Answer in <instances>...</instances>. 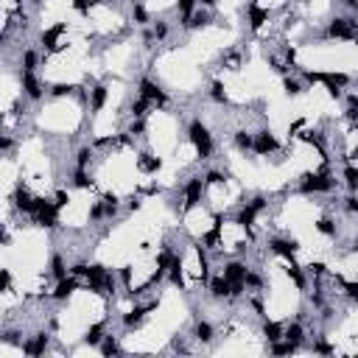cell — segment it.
<instances>
[{
	"mask_svg": "<svg viewBox=\"0 0 358 358\" xmlns=\"http://www.w3.org/2000/svg\"><path fill=\"white\" fill-rule=\"evenodd\" d=\"M22 65H25V70H34V65H36V54L28 51V54L22 56Z\"/></svg>",
	"mask_w": 358,
	"mask_h": 358,
	"instance_id": "43",
	"label": "cell"
},
{
	"mask_svg": "<svg viewBox=\"0 0 358 358\" xmlns=\"http://www.w3.org/2000/svg\"><path fill=\"white\" fill-rule=\"evenodd\" d=\"M34 3H42V0H34Z\"/></svg>",
	"mask_w": 358,
	"mask_h": 358,
	"instance_id": "59",
	"label": "cell"
},
{
	"mask_svg": "<svg viewBox=\"0 0 358 358\" xmlns=\"http://www.w3.org/2000/svg\"><path fill=\"white\" fill-rule=\"evenodd\" d=\"M213 98L218 101V104H227V101H230V98H227V92H224L221 81H213Z\"/></svg>",
	"mask_w": 358,
	"mask_h": 358,
	"instance_id": "32",
	"label": "cell"
},
{
	"mask_svg": "<svg viewBox=\"0 0 358 358\" xmlns=\"http://www.w3.org/2000/svg\"><path fill=\"white\" fill-rule=\"evenodd\" d=\"M246 266L244 263H227L224 266V277L230 280V286H233V297H238L241 291H244V283H246Z\"/></svg>",
	"mask_w": 358,
	"mask_h": 358,
	"instance_id": "3",
	"label": "cell"
},
{
	"mask_svg": "<svg viewBox=\"0 0 358 358\" xmlns=\"http://www.w3.org/2000/svg\"><path fill=\"white\" fill-rule=\"evenodd\" d=\"M201 6H215V0H199Z\"/></svg>",
	"mask_w": 358,
	"mask_h": 358,
	"instance_id": "56",
	"label": "cell"
},
{
	"mask_svg": "<svg viewBox=\"0 0 358 358\" xmlns=\"http://www.w3.org/2000/svg\"><path fill=\"white\" fill-rule=\"evenodd\" d=\"M101 353H104V356H118V353H121V347H118V341H115L112 336H107V339L101 341Z\"/></svg>",
	"mask_w": 358,
	"mask_h": 358,
	"instance_id": "26",
	"label": "cell"
},
{
	"mask_svg": "<svg viewBox=\"0 0 358 358\" xmlns=\"http://www.w3.org/2000/svg\"><path fill=\"white\" fill-rule=\"evenodd\" d=\"M196 339H199V341H210V339H213V327L207 322H199V324H196Z\"/></svg>",
	"mask_w": 358,
	"mask_h": 358,
	"instance_id": "28",
	"label": "cell"
},
{
	"mask_svg": "<svg viewBox=\"0 0 358 358\" xmlns=\"http://www.w3.org/2000/svg\"><path fill=\"white\" fill-rule=\"evenodd\" d=\"M330 177L327 174H311V177H305V182H302V190H330Z\"/></svg>",
	"mask_w": 358,
	"mask_h": 358,
	"instance_id": "11",
	"label": "cell"
},
{
	"mask_svg": "<svg viewBox=\"0 0 358 358\" xmlns=\"http://www.w3.org/2000/svg\"><path fill=\"white\" fill-rule=\"evenodd\" d=\"M204 22H207L204 14H190L188 20H185V25H188V28H199V25H204Z\"/></svg>",
	"mask_w": 358,
	"mask_h": 358,
	"instance_id": "36",
	"label": "cell"
},
{
	"mask_svg": "<svg viewBox=\"0 0 358 358\" xmlns=\"http://www.w3.org/2000/svg\"><path fill=\"white\" fill-rule=\"evenodd\" d=\"M140 95H143V98H148L151 104H160V107H162V104L168 101L165 92L157 87L154 81H148V78H145V81H140Z\"/></svg>",
	"mask_w": 358,
	"mask_h": 358,
	"instance_id": "7",
	"label": "cell"
},
{
	"mask_svg": "<svg viewBox=\"0 0 358 358\" xmlns=\"http://www.w3.org/2000/svg\"><path fill=\"white\" fill-rule=\"evenodd\" d=\"M313 350H316V353H324V356H327V353H333V347H330V344H324V341H319V344L313 347Z\"/></svg>",
	"mask_w": 358,
	"mask_h": 358,
	"instance_id": "51",
	"label": "cell"
},
{
	"mask_svg": "<svg viewBox=\"0 0 358 358\" xmlns=\"http://www.w3.org/2000/svg\"><path fill=\"white\" fill-rule=\"evenodd\" d=\"M268 246H271V252H277V255H283V257H294V252L300 249L297 241H280V238H274Z\"/></svg>",
	"mask_w": 358,
	"mask_h": 358,
	"instance_id": "17",
	"label": "cell"
},
{
	"mask_svg": "<svg viewBox=\"0 0 358 358\" xmlns=\"http://www.w3.org/2000/svg\"><path fill=\"white\" fill-rule=\"evenodd\" d=\"M327 34H330V36H339V39H353V36H356V25H353V20L336 17V20L327 25Z\"/></svg>",
	"mask_w": 358,
	"mask_h": 358,
	"instance_id": "6",
	"label": "cell"
},
{
	"mask_svg": "<svg viewBox=\"0 0 358 358\" xmlns=\"http://www.w3.org/2000/svg\"><path fill=\"white\" fill-rule=\"evenodd\" d=\"M14 207L22 210V213H34V210H36V199L28 196L25 185H17V190H14Z\"/></svg>",
	"mask_w": 358,
	"mask_h": 358,
	"instance_id": "9",
	"label": "cell"
},
{
	"mask_svg": "<svg viewBox=\"0 0 358 358\" xmlns=\"http://www.w3.org/2000/svg\"><path fill=\"white\" fill-rule=\"evenodd\" d=\"M104 324H92V327H90L87 330V336H84V341H87L90 347H95V344H101V339H104Z\"/></svg>",
	"mask_w": 358,
	"mask_h": 358,
	"instance_id": "23",
	"label": "cell"
},
{
	"mask_svg": "<svg viewBox=\"0 0 358 358\" xmlns=\"http://www.w3.org/2000/svg\"><path fill=\"white\" fill-rule=\"evenodd\" d=\"M347 210H350V213H358V199H347Z\"/></svg>",
	"mask_w": 358,
	"mask_h": 358,
	"instance_id": "52",
	"label": "cell"
},
{
	"mask_svg": "<svg viewBox=\"0 0 358 358\" xmlns=\"http://www.w3.org/2000/svg\"><path fill=\"white\" fill-rule=\"evenodd\" d=\"M9 286H11V271H9V268H3V280H0V288L9 291Z\"/></svg>",
	"mask_w": 358,
	"mask_h": 358,
	"instance_id": "48",
	"label": "cell"
},
{
	"mask_svg": "<svg viewBox=\"0 0 358 358\" xmlns=\"http://www.w3.org/2000/svg\"><path fill=\"white\" fill-rule=\"evenodd\" d=\"M51 274H54L56 280L65 277V263H62V257H54V260H51Z\"/></svg>",
	"mask_w": 358,
	"mask_h": 358,
	"instance_id": "31",
	"label": "cell"
},
{
	"mask_svg": "<svg viewBox=\"0 0 358 358\" xmlns=\"http://www.w3.org/2000/svg\"><path fill=\"white\" fill-rule=\"evenodd\" d=\"M20 81H22V90H25L28 98H39L42 95V84H39V78L34 76V70H25L20 76Z\"/></svg>",
	"mask_w": 358,
	"mask_h": 358,
	"instance_id": "10",
	"label": "cell"
},
{
	"mask_svg": "<svg viewBox=\"0 0 358 358\" xmlns=\"http://www.w3.org/2000/svg\"><path fill=\"white\" fill-rule=\"evenodd\" d=\"M73 6H76V11L87 14V11H90V6H92V0H73Z\"/></svg>",
	"mask_w": 358,
	"mask_h": 358,
	"instance_id": "44",
	"label": "cell"
},
{
	"mask_svg": "<svg viewBox=\"0 0 358 358\" xmlns=\"http://www.w3.org/2000/svg\"><path fill=\"white\" fill-rule=\"evenodd\" d=\"M347 3H350V6H353V9L358 11V0H347Z\"/></svg>",
	"mask_w": 358,
	"mask_h": 358,
	"instance_id": "57",
	"label": "cell"
},
{
	"mask_svg": "<svg viewBox=\"0 0 358 358\" xmlns=\"http://www.w3.org/2000/svg\"><path fill=\"white\" fill-rule=\"evenodd\" d=\"M283 336H286L288 341H300V339H302V327H300V324H291V327H286V333H283Z\"/></svg>",
	"mask_w": 358,
	"mask_h": 358,
	"instance_id": "35",
	"label": "cell"
},
{
	"mask_svg": "<svg viewBox=\"0 0 358 358\" xmlns=\"http://www.w3.org/2000/svg\"><path fill=\"white\" fill-rule=\"evenodd\" d=\"M263 207H266V199H260V196H257V199H252V204H249V207H244V210L238 213V224L244 227L246 233H249V227L255 224V215L263 210Z\"/></svg>",
	"mask_w": 358,
	"mask_h": 358,
	"instance_id": "5",
	"label": "cell"
},
{
	"mask_svg": "<svg viewBox=\"0 0 358 358\" xmlns=\"http://www.w3.org/2000/svg\"><path fill=\"white\" fill-rule=\"evenodd\" d=\"M221 182H224V177L218 171H210V174H207V185H221Z\"/></svg>",
	"mask_w": 358,
	"mask_h": 358,
	"instance_id": "47",
	"label": "cell"
},
{
	"mask_svg": "<svg viewBox=\"0 0 358 358\" xmlns=\"http://www.w3.org/2000/svg\"><path fill=\"white\" fill-rule=\"evenodd\" d=\"M266 20H268V11L260 9L257 3H249V25H252V31H260Z\"/></svg>",
	"mask_w": 358,
	"mask_h": 358,
	"instance_id": "15",
	"label": "cell"
},
{
	"mask_svg": "<svg viewBox=\"0 0 358 358\" xmlns=\"http://www.w3.org/2000/svg\"><path fill=\"white\" fill-rule=\"evenodd\" d=\"M143 313H145V308H134V311H129L126 316H123L126 327H140V324H143Z\"/></svg>",
	"mask_w": 358,
	"mask_h": 358,
	"instance_id": "21",
	"label": "cell"
},
{
	"mask_svg": "<svg viewBox=\"0 0 358 358\" xmlns=\"http://www.w3.org/2000/svg\"><path fill=\"white\" fill-rule=\"evenodd\" d=\"M107 104V87H95L92 90V109H101Z\"/></svg>",
	"mask_w": 358,
	"mask_h": 358,
	"instance_id": "27",
	"label": "cell"
},
{
	"mask_svg": "<svg viewBox=\"0 0 358 358\" xmlns=\"http://www.w3.org/2000/svg\"><path fill=\"white\" fill-rule=\"evenodd\" d=\"M134 20L140 22V25H143V22L148 20V14H145V9H143V6H134Z\"/></svg>",
	"mask_w": 358,
	"mask_h": 358,
	"instance_id": "46",
	"label": "cell"
},
{
	"mask_svg": "<svg viewBox=\"0 0 358 358\" xmlns=\"http://www.w3.org/2000/svg\"><path fill=\"white\" fill-rule=\"evenodd\" d=\"M154 34H157V36H160V39H162V36H165V34H168V28H165V25H157V28H154Z\"/></svg>",
	"mask_w": 358,
	"mask_h": 358,
	"instance_id": "54",
	"label": "cell"
},
{
	"mask_svg": "<svg viewBox=\"0 0 358 358\" xmlns=\"http://www.w3.org/2000/svg\"><path fill=\"white\" fill-rule=\"evenodd\" d=\"M271 353L274 356H288V353H297V341H274V347H271Z\"/></svg>",
	"mask_w": 358,
	"mask_h": 358,
	"instance_id": "25",
	"label": "cell"
},
{
	"mask_svg": "<svg viewBox=\"0 0 358 358\" xmlns=\"http://www.w3.org/2000/svg\"><path fill=\"white\" fill-rule=\"evenodd\" d=\"M45 347H48V333H39V336H34V339H28V341L22 344V353H25V356H42Z\"/></svg>",
	"mask_w": 358,
	"mask_h": 358,
	"instance_id": "13",
	"label": "cell"
},
{
	"mask_svg": "<svg viewBox=\"0 0 358 358\" xmlns=\"http://www.w3.org/2000/svg\"><path fill=\"white\" fill-rule=\"evenodd\" d=\"M283 87H286V95H300V92H302L300 81H294V78H286V81H283Z\"/></svg>",
	"mask_w": 358,
	"mask_h": 358,
	"instance_id": "34",
	"label": "cell"
},
{
	"mask_svg": "<svg viewBox=\"0 0 358 358\" xmlns=\"http://www.w3.org/2000/svg\"><path fill=\"white\" fill-rule=\"evenodd\" d=\"M76 185H78V188H92V182L87 179L84 171H76Z\"/></svg>",
	"mask_w": 358,
	"mask_h": 358,
	"instance_id": "39",
	"label": "cell"
},
{
	"mask_svg": "<svg viewBox=\"0 0 358 358\" xmlns=\"http://www.w3.org/2000/svg\"><path fill=\"white\" fill-rule=\"evenodd\" d=\"M67 31V25L65 22H59V25H54V28H48V31L42 34V45L45 48H51V51H59L62 45H59V36Z\"/></svg>",
	"mask_w": 358,
	"mask_h": 358,
	"instance_id": "12",
	"label": "cell"
},
{
	"mask_svg": "<svg viewBox=\"0 0 358 358\" xmlns=\"http://www.w3.org/2000/svg\"><path fill=\"white\" fill-rule=\"evenodd\" d=\"M160 165H162V160H160V157H151V154H143L140 160H137V168H140V171H145V174H154V171H160Z\"/></svg>",
	"mask_w": 358,
	"mask_h": 358,
	"instance_id": "19",
	"label": "cell"
},
{
	"mask_svg": "<svg viewBox=\"0 0 358 358\" xmlns=\"http://www.w3.org/2000/svg\"><path fill=\"white\" fill-rule=\"evenodd\" d=\"M311 274H324V263H319V260H316V263H311Z\"/></svg>",
	"mask_w": 358,
	"mask_h": 358,
	"instance_id": "50",
	"label": "cell"
},
{
	"mask_svg": "<svg viewBox=\"0 0 358 358\" xmlns=\"http://www.w3.org/2000/svg\"><path fill=\"white\" fill-rule=\"evenodd\" d=\"M87 286L92 291H98V294H104V288H112L115 286V277H112L109 271L104 266H98V263H92V266H87Z\"/></svg>",
	"mask_w": 358,
	"mask_h": 358,
	"instance_id": "1",
	"label": "cell"
},
{
	"mask_svg": "<svg viewBox=\"0 0 358 358\" xmlns=\"http://www.w3.org/2000/svg\"><path fill=\"white\" fill-rule=\"evenodd\" d=\"M121 277L126 280V283H129V280H132V266H123V271H121Z\"/></svg>",
	"mask_w": 358,
	"mask_h": 358,
	"instance_id": "53",
	"label": "cell"
},
{
	"mask_svg": "<svg viewBox=\"0 0 358 358\" xmlns=\"http://www.w3.org/2000/svg\"><path fill=\"white\" fill-rule=\"evenodd\" d=\"M235 143H238V148H255V137L246 132H238L235 134Z\"/></svg>",
	"mask_w": 358,
	"mask_h": 358,
	"instance_id": "29",
	"label": "cell"
},
{
	"mask_svg": "<svg viewBox=\"0 0 358 358\" xmlns=\"http://www.w3.org/2000/svg\"><path fill=\"white\" fill-rule=\"evenodd\" d=\"M316 230H319L322 235H336V227H333L330 218H319V221H316Z\"/></svg>",
	"mask_w": 358,
	"mask_h": 358,
	"instance_id": "30",
	"label": "cell"
},
{
	"mask_svg": "<svg viewBox=\"0 0 358 358\" xmlns=\"http://www.w3.org/2000/svg\"><path fill=\"white\" fill-rule=\"evenodd\" d=\"M218 235H221V218H215L213 230L204 235V246H215V244H218Z\"/></svg>",
	"mask_w": 358,
	"mask_h": 358,
	"instance_id": "24",
	"label": "cell"
},
{
	"mask_svg": "<svg viewBox=\"0 0 358 358\" xmlns=\"http://www.w3.org/2000/svg\"><path fill=\"white\" fill-rule=\"evenodd\" d=\"M56 201H48V199H36V210L31 213L36 224H42V227H56Z\"/></svg>",
	"mask_w": 358,
	"mask_h": 358,
	"instance_id": "4",
	"label": "cell"
},
{
	"mask_svg": "<svg viewBox=\"0 0 358 358\" xmlns=\"http://www.w3.org/2000/svg\"><path fill=\"white\" fill-rule=\"evenodd\" d=\"M344 288H347V294H350L353 300H358V283H344Z\"/></svg>",
	"mask_w": 358,
	"mask_h": 358,
	"instance_id": "49",
	"label": "cell"
},
{
	"mask_svg": "<svg viewBox=\"0 0 358 358\" xmlns=\"http://www.w3.org/2000/svg\"><path fill=\"white\" fill-rule=\"evenodd\" d=\"M263 336H266L268 341H280L283 339V327L277 322H266L263 324Z\"/></svg>",
	"mask_w": 358,
	"mask_h": 358,
	"instance_id": "22",
	"label": "cell"
},
{
	"mask_svg": "<svg viewBox=\"0 0 358 358\" xmlns=\"http://www.w3.org/2000/svg\"><path fill=\"white\" fill-rule=\"evenodd\" d=\"M188 134H190V143L196 145V151H199V157H210V151H213L210 132H207V129H204V126H201L199 121H193V123H190Z\"/></svg>",
	"mask_w": 358,
	"mask_h": 358,
	"instance_id": "2",
	"label": "cell"
},
{
	"mask_svg": "<svg viewBox=\"0 0 358 358\" xmlns=\"http://www.w3.org/2000/svg\"><path fill=\"white\" fill-rule=\"evenodd\" d=\"M193 3H196V0H179V11H182V17H185V20H188L190 11H193Z\"/></svg>",
	"mask_w": 358,
	"mask_h": 358,
	"instance_id": "38",
	"label": "cell"
},
{
	"mask_svg": "<svg viewBox=\"0 0 358 358\" xmlns=\"http://www.w3.org/2000/svg\"><path fill=\"white\" fill-rule=\"evenodd\" d=\"M54 201H56V207H65L67 201H70V196H67L65 190H56V196H54Z\"/></svg>",
	"mask_w": 358,
	"mask_h": 358,
	"instance_id": "41",
	"label": "cell"
},
{
	"mask_svg": "<svg viewBox=\"0 0 358 358\" xmlns=\"http://www.w3.org/2000/svg\"><path fill=\"white\" fill-rule=\"evenodd\" d=\"M143 129H145V126H143V121H137V123H132V132H137V134H140V132H143Z\"/></svg>",
	"mask_w": 358,
	"mask_h": 358,
	"instance_id": "55",
	"label": "cell"
},
{
	"mask_svg": "<svg viewBox=\"0 0 358 358\" xmlns=\"http://www.w3.org/2000/svg\"><path fill=\"white\" fill-rule=\"evenodd\" d=\"M70 90H73V84H54V90H51V92H54V95H67Z\"/></svg>",
	"mask_w": 358,
	"mask_h": 358,
	"instance_id": "45",
	"label": "cell"
},
{
	"mask_svg": "<svg viewBox=\"0 0 358 358\" xmlns=\"http://www.w3.org/2000/svg\"><path fill=\"white\" fill-rule=\"evenodd\" d=\"M76 288H78L76 274H73V277H62V280H59V286H56V291H54V297H56V300H67Z\"/></svg>",
	"mask_w": 358,
	"mask_h": 358,
	"instance_id": "16",
	"label": "cell"
},
{
	"mask_svg": "<svg viewBox=\"0 0 358 358\" xmlns=\"http://www.w3.org/2000/svg\"><path fill=\"white\" fill-rule=\"evenodd\" d=\"M90 157H92V151H90V148H81V151H78V168H84L90 162Z\"/></svg>",
	"mask_w": 358,
	"mask_h": 358,
	"instance_id": "42",
	"label": "cell"
},
{
	"mask_svg": "<svg viewBox=\"0 0 358 358\" xmlns=\"http://www.w3.org/2000/svg\"><path fill=\"white\" fill-rule=\"evenodd\" d=\"M353 157H356V160H358V148H356V151H353Z\"/></svg>",
	"mask_w": 358,
	"mask_h": 358,
	"instance_id": "58",
	"label": "cell"
},
{
	"mask_svg": "<svg viewBox=\"0 0 358 358\" xmlns=\"http://www.w3.org/2000/svg\"><path fill=\"white\" fill-rule=\"evenodd\" d=\"M344 179H347V185H350V190H358V171L356 168H344Z\"/></svg>",
	"mask_w": 358,
	"mask_h": 358,
	"instance_id": "33",
	"label": "cell"
},
{
	"mask_svg": "<svg viewBox=\"0 0 358 358\" xmlns=\"http://www.w3.org/2000/svg\"><path fill=\"white\" fill-rule=\"evenodd\" d=\"M356 252H358V246H356Z\"/></svg>",
	"mask_w": 358,
	"mask_h": 358,
	"instance_id": "60",
	"label": "cell"
},
{
	"mask_svg": "<svg viewBox=\"0 0 358 358\" xmlns=\"http://www.w3.org/2000/svg\"><path fill=\"white\" fill-rule=\"evenodd\" d=\"M148 104H151V101L140 95V101H137V104L132 107V115H137V118H140V115H145V109H148Z\"/></svg>",
	"mask_w": 358,
	"mask_h": 358,
	"instance_id": "37",
	"label": "cell"
},
{
	"mask_svg": "<svg viewBox=\"0 0 358 358\" xmlns=\"http://www.w3.org/2000/svg\"><path fill=\"white\" fill-rule=\"evenodd\" d=\"M280 143H277V137L271 132H260L255 137V151L257 154H271V151H277Z\"/></svg>",
	"mask_w": 358,
	"mask_h": 358,
	"instance_id": "8",
	"label": "cell"
},
{
	"mask_svg": "<svg viewBox=\"0 0 358 358\" xmlns=\"http://www.w3.org/2000/svg\"><path fill=\"white\" fill-rule=\"evenodd\" d=\"M210 291H213V297H233V286H230V280L224 274L210 283Z\"/></svg>",
	"mask_w": 358,
	"mask_h": 358,
	"instance_id": "18",
	"label": "cell"
},
{
	"mask_svg": "<svg viewBox=\"0 0 358 358\" xmlns=\"http://www.w3.org/2000/svg\"><path fill=\"white\" fill-rule=\"evenodd\" d=\"M171 283H174V286H179V288L185 286V277H182V260H179V257H174V260H171Z\"/></svg>",
	"mask_w": 358,
	"mask_h": 358,
	"instance_id": "20",
	"label": "cell"
},
{
	"mask_svg": "<svg viewBox=\"0 0 358 358\" xmlns=\"http://www.w3.org/2000/svg\"><path fill=\"white\" fill-rule=\"evenodd\" d=\"M199 196H201V179H190L188 188H185V210L196 207V204H199Z\"/></svg>",
	"mask_w": 358,
	"mask_h": 358,
	"instance_id": "14",
	"label": "cell"
},
{
	"mask_svg": "<svg viewBox=\"0 0 358 358\" xmlns=\"http://www.w3.org/2000/svg\"><path fill=\"white\" fill-rule=\"evenodd\" d=\"M286 271H288V277H291V280H294V283H297V286L302 288V274H300V268H297V266H288Z\"/></svg>",
	"mask_w": 358,
	"mask_h": 358,
	"instance_id": "40",
	"label": "cell"
}]
</instances>
